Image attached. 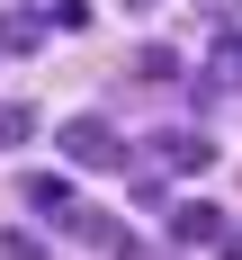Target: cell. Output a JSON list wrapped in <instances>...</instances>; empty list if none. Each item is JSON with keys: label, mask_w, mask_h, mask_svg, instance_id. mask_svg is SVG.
Instances as JSON below:
<instances>
[{"label": "cell", "mask_w": 242, "mask_h": 260, "mask_svg": "<svg viewBox=\"0 0 242 260\" xmlns=\"http://www.w3.org/2000/svg\"><path fill=\"white\" fill-rule=\"evenodd\" d=\"M161 234L197 251V242H215V234H224V207H215V198H180V207L161 215Z\"/></svg>", "instance_id": "cell-3"}, {"label": "cell", "mask_w": 242, "mask_h": 260, "mask_svg": "<svg viewBox=\"0 0 242 260\" xmlns=\"http://www.w3.org/2000/svg\"><path fill=\"white\" fill-rule=\"evenodd\" d=\"M170 72H180V54H170V45H144V54H134V81H170Z\"/></svg>", "instance_id": "cell-7"}, {"label": "cell", "mask_w": 242, "mask_h": 260, "mask_svg": "<svg viewBox=\"0 0 242 260\" xmlns=\"http://www.w3.org/2000/svg\"><path fill=\"white\" fill-rule=\"evenodd\" d=\"M126 9H161V0H126Z\"/></svg>", "instance_id": "cell-11"}, {"label": "cell", "mask_w": 242, "mask_h": 260, "mask_svg": "<svg viewBox=\"0 0 242 260\" xmlns=\"http://www.w3.org/2000/svg\"><path fill=\"white\" fill-rule=\"evenodd\" d=\"M54 144H63V161H72V171H126V135L108 126L99 108L63 117V126H54Z\"/></svg>", "instance_id": "cell-1"}, {"label": "cell", "mask_w": 242, "mask_h": 260, "mask_svg": "<svg viewBox=\"0 0 242 260\" xmlns=\"http://www.w3.org/2000/svg\"><path fill=\"white\" fill-rule=\"evenodd\" d=\"M153 161L170 171V180H197V171L215 161V144H206L197 126H161V135H153Z\"/></svg>", "instance_id": "cell-2"}, {"label": "cell", "mask_w": 242, "mask_h": 260, "mask_svg": "<svg viewBox=\"0 0 242 260\" xmlns=\"http://www.w3.org/2000/svg\"><path fill=\"white\" fill-rule=\"evenodd\" d=\"M27 207L36 215H72V180L63 171H27Z\"/></svg>", "instance_id": "cell-5"}, {"label": "cell", "mask_w": 242, "mask_h": 260, "mask_svg": "<svg viewBox=\"0 0 242 260\" xmlns=\"http://www.w3.org/2000/svg\"><path fill=\"white\" fill-rule=\"evenodd\" d=\"M45 18H54V27H90V0H54Z\"/></svg>", "instance_id": "cell-9"}, {"label": "cell", "mask_w": 242, "mask_h": 260, "mask_svg": "<svg viewBox=\"0 0 242 260\" xmlns=\"http://www.w3.org/2000/svg\"><path fill=\"white\" fill-rule=\"evenodd\" d=\"M206 90H242V36H215L206 45Z\"/></svg>", "instance_id": "cell-6"}, {"label": "cell", "mask_w": 242, "mask_h": 260, "mask_svg": "<svg viewBox=\"0 0 242 260\" xmlns=\"http://www.w3.org/2000/svg\"><path fill=\"white\" fill-rule=\"evenodd\" d=\"M215 251H224V260H242V224H233V215H224V234H215Z\"/></svg>", "instance_id": "cell-10"}, {"label": "cell", "mask_w": 242, "mask_h": 260, "mask_svg": "<svg viewBox=\"0 0 242 260\" xmlns=\"http://www.w3.org/2000/svg\"><path fill=\"white\" fill-rule=\"evenodd\" d=\"M0 260H36V234L27 224H0Z\"/></svg>", "instance_id": "cell-8"}, {"label": "cell", "mask_w": 242, "mask_h": 260, "mask_svg": "<svg viewBox=\"0 0 242 260\" xmlns=\"http://www.w3.org/2000/svg\"><path fill=\"white\" fill-rule=\"evenodd\" d=\"M206 9H224V0H206Z\"/></svg>", "instance_id": "cell-12"}, {"label": "cell", "mask_w": 242, "mask_h": 260, "mask_svg": "<svg viewBox=\"0 0 242 260\" xmlns=\"http://www.w3.org/2000/svg\"><path fill=\"white\" fill-rule=\"evenodd\" d=\"M45 36H54L45 9H0V54H36Z\"/></svg>", "instance_id": "cell-4"}]
</instances>
